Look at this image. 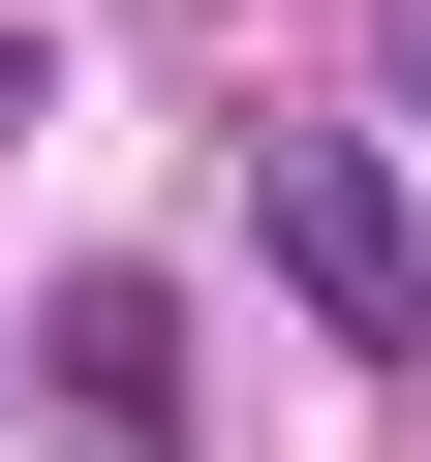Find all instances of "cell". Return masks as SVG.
I'll return each instance as SVG.
<instances>
[{"mask_svg": "<svg viewBox=\"0 0 431 462\" xmlns=\"http://www.w3.org/2000/svg\"><path fill=\"white\" fill-rule=\"evenodd\" d=\"M247 247H278V309L339 370H431V216H400L370 124H247Z\"/></svg>", "mask_w": 431, "mask_h": 462, "instance_id": "cell-1", "label": "cell"}, {"mask_svg": "<svg viewBox=\"0 0 431 462\" xmlns=\"http://www.w3.org/2000/svg\"><path fill=\"white\" fill-rule=\"evenodd\" d=\"M32 401H62L93 462H185V431H216V370H185V278H62V309H32Z\"/></svg>", "mask_w": 431, "mask_h": 462, "instance_id": "cell-2", "label": "cell"}, {"mask_svg": "<svg viewBox=\"0 0 431 462\" xmlns=\"http://www.w3.org/2000/svg\"><path fill=\"white\" fill-rule=\"evenodd\" d=\"M0 124H62V62H32V32H0Z\"/></svg>", "mask_w": 431, "mask_h": 462, "instance_id": "cell-3", "label": "cell"}, {"mask_svg": "<svg viewBox=\"0 0 431 462\" xmlns=\"http://www.w3.org/2000/svg\"><path fill=\"white\" fill-rule=\"evenodd\" d=\"M400 124H431V62H400Z\"/></svg>", "mask_w": 431, "mask_h": 462, "instance_id": "cell-4", "label": "cell"}, {"mask_svg": "<svg viewBox=\"0 0 431 462\" xmlns=\"http://www.w3.org/2000/svg\"><path fill=\"white\" fill-rule=\"evenodd\" d=\"M0 401H32V370H0Z\"/></svg>", "mask_w": 431, "mask_h": 462, "instance_id": "cell-5", "label": "cell"}]
</instances>
